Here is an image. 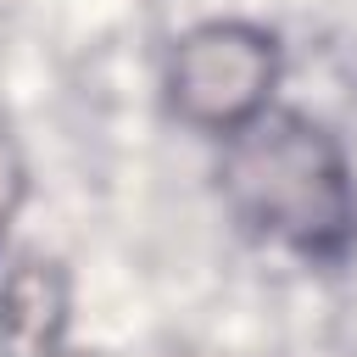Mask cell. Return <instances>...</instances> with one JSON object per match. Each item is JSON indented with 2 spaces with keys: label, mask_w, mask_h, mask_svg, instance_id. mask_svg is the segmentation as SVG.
Wrapping results in <instances>:
<instances>
[{
  "label": "cell",
  "mask_w": 357,
  "mask_h": 357,
  "mask_svg": "<svg viewBox=\"0 0 357 357\" xmlns=\"http://www.w3.org/2000/svg\"><path fill=\"white\" fill-rule=\"evenodd\" d=\"M229 212L301 257H340L357 234V184L340 145L301 112H262L223 139Z\"/></svg>",
  "instance_id": "obj_1"
},
{
  "label": "cell",
  "mask_w": 357,
  "mask_h": 357,
  "mask_svg": "<svg viewBox=\"0 0 357 357\" xmlns=\"http://www.w3.org/2000/svg\"><path fill=\"white\" fill-rule=\"evenodd\" d=\"M273 84H279V39L240 17L190 28L162 73L173 117L190 123L195 134L223 139L273 106Z\"/></svg>",
  "instance_id": "obj_2"
},
{
  "label": "cell",
  "mask_w": 357,
  "mask_h": 357,
  "mask_svg": "<svg viewBox=\"0 0 357 357\" xmlns=\"http://www.w3.org/2000/svg\"><path fill=\"white\" fill-rule=\"evenodd\" d=\"M67 329V279L56 262H17L0 279V346L6 357H56Z\"/></svg>",
  "instance_id": "obj_3"
},
{
  "label": "cell",
  "mask_w": 357,
  "mask_h": 357,
  "mask_svg": "<svg viewBox=\"0 0 357 357\" xmlns=\"http://www.w3.org/2000/svg\"><path fill=\"white\" fill-rule=\"evenodd\" d=\"M22 195H28V167H22V151H17V139L0 128V234H6V223L17 218Z\"/></svg>",
  "instance_id": "obj_4"
},
{
  "label": "cell",
  "mask_w": 357,
  "mask_h": 357,
  "mask_svg": "<svg viewBox=\"0 0 357 357\" xmlns=\"http://www.w3.org/2000/svg\"><path fill=\"white\" fill-rule=\"evenodd\" d=\"M56 357H78V351H56Z\"/></svg>",
  "instance_id": "obj_5"
}]
</instances>
